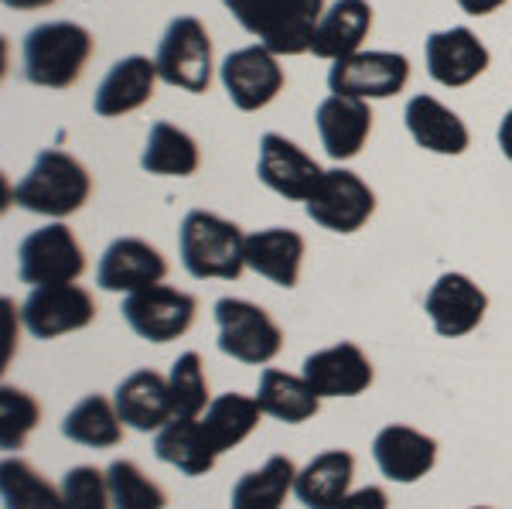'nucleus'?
<instances>
[{
  "instance_id": "obj_1",
  "label": "nucleus",
  "mask_w": 512,
  "mask_h": 509,
  "mask_svg": "<svg viewBox=\"0 0 512 509\" xmlns=\"http://www.w3.org/2000/svg\"><path fill=\"white\" fill-rule=\"evenodd\" d=\"M181 267L195 281H236L246 267V233L233 219L209 209H192L178 229Z\"/></svg>"
},
{
  "instance_id": "obj_10",
  "label": "nucleus",
  "mask_w": 512,
  "mask_h": 509,
  "mask_svg": "<svg viewBox=\"0 0 512 509\" xmlns=\"http://www.w3.org/2000/svg\"><path fill=\"white\" fill-rule=\"evenodd\" d=\"M96 298L79 284H52L31 287V294L21 305V325L31 339L52 342L69 332H82L96 322Z\"/></svg>"
},
{
  "instance_id": "obj_27",
  "label": "nucleus",
  "mask_w": 512,
  "mask_h": 509,
  "mask_svg": "<svg viewBox=\"0 0 512 509\" xmlns=\"http://www.w3.org/2000/svg\"><path fill=\"white\" fill-rule=\"evenodd\" d=\"M256 404L267 417L284 424H304L321 410V397L315 393L304 376L284 373V369H260V383H256Z\"/></svg>"
},
{
  "instance_id": "obj_40",
  "label": "nucleus",
  "mask_w": 512,
  "mask_h": 509,
  "mask_svg": "<svg viewBox=\"0 0 512 509\" xmlns=\"http://www.w3.org/2000/svg\"><path fill=\"white\" fill-rule=\"evenodd\" d=\"M48 4H55V0H4L7 11H41Z\"/></svg>"
},
{
  "instance_id": "obj_9",
  "label": "nucleus",
  "mask_w": 512,
  "mask_h": 509,
  "mask_svg": "<svg viewBox=\"0 0 512 509\" xmlns=\"http://www.w3.org/2000/svg\"><path fill=\"white\" fill-rule=\"evenodd\" d=\"M86 270V250L65 223L41 226L24 236L18 250V277L31 287L76 284Z\"/></svg>"
},
{
  "instance_id": "obj_18",
  "label": "nucleus",
  "mask_w": 512,
  "mask_h": 509,
  "mask_svg": "<svg viewBox=\"0 0 512 509\" xmlns=\"http://www.w3.org/2000/svg\"><path fill=\"white\" fill-rule=\"evenodd\" d=\"M376 469L396 486H414L437 465V441L410 424H386L373 438Z\"/></svg>"
},
{
  "instance_id": "obj_24",
  "label": "nucleus",
  "mask_w": 512,
  "mask_h": 509,
  "mask_svg": "<svg viewBox=\"0 0 512 509\" xmlns=\"http://www.w3.org/2000/svg\"><path fill=\"white\" fill-rule=\"evenodd\" d=\"M355 479V455L345 448L321 451L304 469H297L294 499L304 509H338L349 499Z\"/></svg>"
},
{
  "instance_id": "obj_21",
  "label": "nucleus",
  "mask_w": 512,
  "mask_h": 509,
  "mask_svg": "<svg viewBox=\"0 0 512 509\" xmlns=\"http://www.w3.org/2000/svg\"><path fill=\"white\" fill-rule=\"evenodd\" d=\"M158 62H151L147 55H127L113 65L103 76V82L96 86L93 96V110L96 117L113 120L123 113H134L140 106H147L154 100V89H158Z\"/></svg>"
},
{
  "instance_id": "obj_5",
  "label": "nucleus",
  "mask_w": 512,
  "mask_h": 509,
  "mask_svg": "<svg viewBox=\"0 0 512 509\" xmlns=\"http://www.w3.org/2000/svg\"><path fill=\"white\" fill-rule=\"evenodd\" d=\"M216 328H219V339H216L219 352L243 366H267L284 349V332L270 318V311L246 298H219Z\"/></svg>"
},
{
  "instance_id": "obj_15",
  "label": "nucleus",
  "mask_w": 512,
  "mask_h": 509,
  "mask_svg": "<svg viewBox=\"0 0 512 509\" xmlns=\"http://www.w3.org/2000/svg\"><path fill=\"white\" fill-rule=\"evenodd\" d=\"M168 260L158 246H151L140 236H120L103 250L96 267V284L110 294H137L144 287L164 284Z\"/></svg>"
},
{
  "instance_id": "obj_25",
  "label": "nucleus",
  "mask_w": 512,
  "mask_h": 509,
  "mask_svg": "<svg viewBox=\"0 0 512 509\" xmlns=\"http://www.w3.org/2000/svg\"><path fill=\"white\" fill-rule=\"evenodd\" d=\"M373 31V4L369 0H335L321 14L311 55L325 62H342L349 55L362 52V41Z\"/></svg>"
},
{
  "instance_id": "obj_14",
  "label": "nucleus",
  "mask_w": 512,
  "mask_h": 509,
  "mask_svg": "<svg viewBox=\"0 0 512 509\" xmlns=\"http://www.w3.org/2000/svg\"><path fill=\"white\" fill-rule=\"evenodd\" d=\"M256 175L260 182L277 192L287 202H308L318 182L325 178V168L311 158L304 147L287 141L284 134L260 137V158H256Z\"/></svg>"
},
{
  "instance_id": "obj_13",
  "label": "nucleus",
  "mask_w": 512,
  "mask_h": 509,
  "mask_svg": "<svg viewBox=\"0 0 512 509\" xmlns=\"http://www.w3.org/2000/svg\"><path fill=\"white\" fill-rule=\"evenodd\" d=\"M424 311L441 339H465V335H472L485 322L489 294L468 274L451 270V274H441L431 284V291L424 298Z\"/></svg>"
},
{
  "instance_id": "obj_34",
  "label": "nucleus",
  "mask_w": 512,
  "mask_h": 509,
  "mask_svg": "<svg viewBox=\"0 0 512 509\" xmlns=\"http://www.w3.org/2000/svg\"><path fill=\"white\" fill-rule=\"evenodd\" d=\"M168 390H171V404H175V417H202L205 407L212 404L205 363L195 349L181 352L175 363H171Z\"/></svg>"
},
{
  "instance_id": "obj_23",
  "label": "nucleus",
  "mask_w": 512,
  "mask_h": 509,
  "mask_svg": "<svg viewBox=\"0 0 512 509\" xmlns=\"http://www.w3.org/2000/svg\"><path fill=\"white\" fill-rule=\"evenodd\" d=\"M403 120H407V130H410V137H414V144L431 154L458 158V154H465L468 147H472V134H468L465 120H461L451 106H444L441 100H434V96H427V93H420L407 103Z\"/></svg>"
},
{
  "instance_id": "obj_3",
  "label": "nucleus",
  "mask_w": 512,
  "mask_h": 509,
  "mask_svg": "<svg viewBox=\"0 0 512 509\" xmlns=\"http://www.w3.org/2000/svg\"><path fill=\"white\" fill-rule=\"evenodd\" d=\"M93 195V178H89L86 164L65 151H41L31 171L14 185V202L21 209L48 216L62 223L65 216H76L82 205Z\"/></svg>"
},
{
  "instance_id": "obj_8",
  "label": "nucleus",
  "mask_w": 512,
  "mask_h": 509,
  "mask_svg": "<svg viewBox=\"0 0 512 509\" xmlns=\"http://www.w3.org/2000/svg\"><path fill=\"white\" fill-rule=\"evenodd\" d=\"M120 315L137 339L164 346V342L181 339L195 325L198 301L188 291H178L171 284H154L137 294H127Z\"/></svg>"
},
{
  "instance_id": "obj_38",
  "label": "nucleus",
  "mask_w": 512,
  "mask_h": 509,
  "mask_svg": "<svg viewBox=\"0 0 512 509\" xmlns=\"http://www.w3.org/2000/svg\"><path fill=\"white\" fill-rule=\"evenodd\" d=\"M502 4H509V0H458L461 11L472 14V18H489V14L499 11Z\"/></svg>"
},
{
  "instance_id": "obj_41",
  "label": "nucleus",
  "mask_w": 512,
  "mask_h": 509,
  "mask_svg": "<svg viewBox=\"0 0 512 509\" xmlns=\"http://www.w3.org/2000/svg\"><path fill=\"white\" fill-rule=\"evenodd\" d=\"M472 509H492V506H472Z\"/></svg>"
},
{
  "instance_id": "obj_28",
  "label": "nucleus",
  "mask_w": 512,
  "mask_h": 509,
  "mask_svg": "<svg viewBox=\"0 0 512 509\" xmlns=\"http://www.w3.org/2000/svg\"><path fill=\"white\" fill-rule=\"evenodd\" d=\"M202 164V151H198L195 137L188 130L175 127V123L161 120L151 127L144 144V154H140V168L147 175L158 178H192Z\"/></svg>"
},
{
  "instance_id": "obj_22",
  "label": "nucleus",
  "mask_w": 512,
  "mask_h": 509,
  "mask_svg": "<svg viewBox=\"0 0 512 509\" xmlns=\"http://www.w3.org/2000/svg\"><path fill=\"white\" fill-rule=\"evenodd\" d=\"M304 253H308V243L297 229L270 226L246 236V267L260 274L263 281L287 287V291L301 281Z\"/></svg>"
},
{
  "instance_id": "obj_31",
  "label": "nucleus",
  "mask_w": 512,
  "mask_h": 509,
  "mask_svg": "<svg viewBox=\"0 0 512 509\" xmlns=\"http://www.w3.org/2000/svg\"><path fill=\"white\" fill-rule=\"evenodd\" d=\"M297 465L287 455H270L260 469L239 475L229 496V509H284L287 496H294Z\"/></svg>"
},
{
  "instance_id": "obj_7",
  "label": "nucleus",
  "mask_w": 512,
  "mask_h": 509,
  "mask_svg": "<svg viewBox=\"0 0 512 509\" xmlns=\"http://www.w3.org/2000/svg\"><path fill=\"white\" fill-rule=\"evenodd\" d=\"M311 223H318L328 233L349 236L359 233L362 226L373 219L376 212V192L369 188V182H362L355 171L349 168H328L325 178L318 182V188L311 192V199L304 202Z\"/></svg>"
},
{
  "instance_id": "obj_4",
  "label": "nucleus",
  "mask_w": 512,
  "mask_h": 509,
  "mask_svg": "<svg viewBox=\"0 0 512 509\" xmlns=\"http://www.w3.org/2000/svg\"><path fill=\"white\" fill-rule=\"evenodd\" d=\"M96 41L76 21H45L24 38V76L41 89L76 86L93 59Z\"/></svg>"
},
{
  "instance_id": "obj_39",
  "label": "nucleus",
  "mask_w": 512,
  "mask_h": 509,
  "mask_svg": "<svg viewBox=\"0 0 512 509\" xmlns=\"http://www.w3.org/2000/svg\"><path fill=\"white\" fill-rule=\"evenodd\" d=\"M499 151L506 154V161H512V110L499 123Z\"/></svg>"
},
{
  "instance_id": "obj_30",
  "label": "nucleus",
  "mask_w": 512,
  "mask_h": 509,
  "mask_svg": "<svg viewBox=\"0 0 512 509\" xmlns=\"http://www.w3.org/2000/svg\"><path fill=\"white\" fill-rule=\"evenodd\" d=\"M260 417L267 414L256 404V397H246V393L233 390V393H222V397H212V404L205 407V414L198 421H202V428L219 455H226V451L239 448L260 428Z\"/></svg>"
},
{
  "instance_id": "obj_29",
  "label": "nucleus",
  "mask_w": 512,
  "mask_h": 509,
  "mask_svg": "<svg viewBox=\"0 0 512 509\" xmlns=\"http://www.w3.org/2000/svg\"><path fill=\"white\" fill-rule=\"evenodd\" d=\"M123 428L127 424L120 421V410L113 404V397H103V393H89L82 397L69 414L62 417V438H69L72 445L82 448H117L123 441Z\"/></svg>"
},
{
  "instance_id": "obj_17",
  "label": "nucleus",
  "mask_w": 512,
  "mask_h": 509,
  "mask_svg": "<svg viewBox=\"0 0 512 509\" xmlns=\"http://www.w3.org/2000/svg\"><path fill=\"white\" fill-rule=\"evenodd\" d=\"M424 59L434 82L448 89H465L478 76H485V69L492 65V52L472 28H448L427 38Z\"/></svg>"
},
{
  "instance_id": "obj_32",
  "label": "nucleus",
  "mask_w": 512,
  "mask_h": 509,
  "mask_svg": "<svg viewBox=\"0 0 512 509\" xmlns=\"http://www.w3.org/2000/svg\"><path fill=\"white\" fill-rule=\"evenodd\" d=\"M0 499L4 509H65L62 486L48 482L35 465L14 455L0 465Z\"/></svg>"
},
{
  "instance_id": "obj_35",
  "label": "nucleus",
  "mask_w": 512,
  "mask_h": 509,
  "mask_svg": "<svg viewBox=\"0 0 512 509\" xmlns=\"http://www.w3.org/2000/svg\"><path fill=\"white\" fill-rule=\"evenodd\" d=\"M38 421H41L38 400L31 397L28 390L4 383V387H0V448H4L7 455L24 448V441L31 438Z\"/></svg>"
},
{
  "instance_id": "obj_12",
  "label": "nucleus",
  "mask_w": 512,
  "mask_h": 509,
  "mask_svg": "<svg viewBox=\"0 0 512 509\" xmlns=\"http://www.w3.org/2000/svg\"><path fill=\"white\" fill-rule=\"evenodd\" d=\"M410 82V59L400 52H355L349 59L332 62L328 69V89L335 96H355V100H390L403 93Z\"/></svg>"
},
{
  "instance_id": "obj_11",
  "label": "nucleus",
  "mask_w": 512,
  "mask_h": 509,
  "mask_svg": "<svg viewBox=\"0 0 512 509\" xmlns=\"http://www.w3.org/2000/svg\"><path fill=\"white\" fill-rule=\"evenodd\" d=\"M219 79L229 103L243 113H256L263 106H270L287 82L280 55H274L263 45H246L229 52L219 65Z\"/></svg>"
},
{
  "instance_id": "obj_33",
  "label": "nucleus",
  "mask_w": 512,
  "mask_h": 509,
  "mask_svg": "<svg viewBox=\"0 0 512 509\" xmlns=\"http://www.w3.org/2000/svg\"><path fill=\"white\" fill-rule=\"evenodd\" d=\"M106 479H110L113 509H168V492L130 458L110 462Z\"/></svg>"
},
{
  "instance_id": "obj_2",
  "label": "nucleus",
  "mask_w": 512,
  "mask_h": 509,
  "mask_svg": "<svg viewBox=\"0 0 512 509\" xmlns=\"http://www.w3.org/2000/svg\"><path fill=\"white\" fill-rule=\"evenodd\" d=\"M226 11L250 31L256 45L274 55L311 52L315 28L328 11L325 0H222Z\"/></svg>"
},
{
  "instance_id": "obj_16",
  "label": "nucleus",
  "mask_w": 512,
  "mask_h": 509,
  "mask_svg": "<svg viewBox=\"0 0 512 509\" xmlns=\"http://www.w3.org/2000/svg\"><path fill=\"white\" fill-rule=\"evenodd\" d=\"M301 376L315 387L321 400L328 397H359L373 387L376 369L373 359L355 342H335L328 349H318L304 359Z\"/></svg>"
},
{
  "instance_id": "obj_20",
  "label": "nucleus",
  "mask_w": 512,
  "mask_h": 509,
  "mask_svg": "<svg viewBox=\"0 0 512 509\" xmlns=\"http://www.w3.org/2000/svg\"><path fill=\"white\" fill-rule=\"evenodd\" d=\"M315 127L321 137V147L332 161H352L366 147L373 134V110L366 100L355 96H325L315 110Z\"/></svg>"
},
{
  "instance_id": "obj_19",
  "label": "nucleus",
  "mask_w": 512,
  "mask_h": 509,
  "mask_svg": "<svg viewBox=\"0 0 512 509\" xmlns=\"http://www.w3.org/2000/svg\"><path fill=\"white\" fill-rule=\"evenodd\" d=\"M113 404L120 410V421L140 434H158L164 424L175 421L168 376H161L158 369H134L123 376L113 390Z\"/></svg>"
},
{
  "instance_id": "obj_36",
  "label": "nucleus",
  "mask_w": 512,
  "mask_h": 509,
  "mask_svg": "<svg viewBox=\"0 0 512 509\" xmlns=\"http://www.w3.org/2000/svg\"><path fill=\"white\" fill-rule=\"evenodd\" d=\"M65 509H113L110 479L96 465H76L62 475Z\"/></svg>"
},
{
  "instance_id": "obj_6",
  "label": "nucleus",
  "mask_w": 512,
  "mask_h": 509,
  "mask_svg": "<svg viewBox=\"0 0 512 509\" xmlns=\"http://www.w3.org/2000/svg\"><path fill=\"white\" fill-rule=\"evenodd\" d=\"M158 76L161 82L175 89H185L192 96L209 93L212 86V38L205 31V24L192 18V14H181L164 28L161 45H158Z\"/></svg>"
},
{
  "instance_id": "obj_37",
  "label": "nucleus",
  "mask_w": 512,
  "mask_h": 509,
  "mask_svg": "<svg viewBox=\"0 0 512 509\" xmlns=\"http://www.w3.org/2000/svg\"><path fill=\"white\" fill-rule=\"evenodd\" d=\"M338 509H390V496H386L383 486H362L352 489L349 499Z\"/></svg>"
},
{
  "instance_id": "obj_26",
  "label": "nucleus",
  "mask_w": 512,
  "mask_h": 509,
  "mask_svg": "<svg viewBox=\"0 0 512 509\" xmlns=\"http://www.w3.org/2000/svg\"><path fill=\"white\" fill-rule=\"evenodd\" d=\"M154 455H158V462L171 465L188 479L209 475L219 462V451L209 441L198 417H175L171 424H164L154 434Z\"/></svg>"
}]
</instances>
